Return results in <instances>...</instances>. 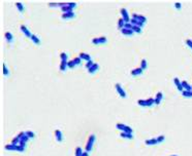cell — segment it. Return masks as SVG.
<instances>
[{
    "instance_id": "7bdbcfd3",
    "label": "cell",
    "mask_w": 192,
    "mask_h": 156,
    "mask_svg": "<svg viewBox=\"0 0 192 156\" xmlns=\"http://www.w3.org/2000/svg\"><path fill=\"white\" fill-rule=\"evenodd\" d=\"M186 44L192 49V40L191 39H186Z\"/></svg>"
},
{
    "instance_id": "7a4b0ae2",
    "label": "cell",
    "mask_w": 192,
    "mask_h": 156,
    "mask_svg": "<svg viewBox=\"0 0 192 156\" xmlns=\"http://www.w3.org/2000/svg\"><path fill=\"white\" fill-rule=\"evenodd\" d=\"M4 148L8 151H18V152L25 151V147H23L21 145H14V144H8V145H6Z\"/></svg>"
},
{
    "instance_id": "836d02e7",
    "label": "cell",
    "mask_w": 192,
    "mask_h": 156,
    "mask_svg": "<svg viewBox=\"0 0 192 156\" xmlns=\"http://www.w3.org/2000/svg\"><path fill=\"white\" fill-rule=\"evenodd\" d=\"M60 57H61V61H66V62H68V56H67V53L61 52L60 53Z\"/></svg>"
},
{
    "instance_id": "8fae6325",
    "label": "cell",
    "mask_w": 192,
    "mask_h": 156,
    "mask_svg": "<svg viewBox=\"0 0 192 156\" xmlns=\"http://www.w3.org/2000/svg\"><path fill=\"white\" fill-rule=\"evenodd\" d=\"M55 137H56L57 142L61 143L63 141V134H62V131H61L60 129H56L55 130Z\"/></svg>"
},
{
    "instance_id": "8992f818",
    "label": "cell",
    "mask_w": 192,
    "mask_h": 156,
    "mask_svg": "<svg viewBox=\"0 0 192 156\" xmlns=\"http://www.w3.org/2000/svg\"><path fill=\"white\" fill-rule=\"evenodd\" d=\"M120 12H121V14H122V19L124 20V22L127 24V23H130V16H129V14H128V11H127V9L126 8H121V10H120Z\"/></svg>"
},
{
    "instance_id": "4fadbf2b",
    "label": "cell",
    "mask_w": 192,
    "mask_h": 156,
    "mask_svg": "<svg viewBox=\"0 0 192 156\" xmlns=\"http://www.w3.org/2000/svg\"><path fill=\"white\" fill-rule=\"evenodd\" d=\"M132 18H133V19H136V20H138V21H141V22L144 23V24H146L147 21H148L146 16L142 15V14H132Z\"/></svg>"
},
{
    "instance_id": "4316f807",
    "label": "cell",
    "mask_w": 192,
    "mask_h": 156,
    "mask_svg": "<svg viewBox=\"0 0 192 156\" xmlns=\"http://www.w3.org/2000/svg\"><path fill=\"white\" fill-rule=\"evenodd\" d=\"M125 22H124V20L122 19V18H120L119 20H118V28L120 29V30H122V29L124 28V26H125Z\"/></svg>"
},
{
    "instance_id": "f35d334b",
    "label": "cell",
    "mask_w": 192,
    "mask_h": 156,
    "mask_svg": "<svg viewBox=\"0 0 192 156\" xmlns=\"http://www.w3.org/2000/svg\"><path fill=\"white\" fill-rule=\"evenodd\" d=\"M131 30L134 32V33H142V28L141 27H137V26H132V29Z\"/></svg>"
},
{
    "instance_id": "b9f144b4",
    "label": "cell",
    "mask_w": 192,
    "mask_h": 156,
    "mask_svg": "<svg viewBox=\"0 0 192 156\" xmlns=\"http://www.w3.org/2000/svg\"><path fill=\"white\" fill-rule=\"evenodd\" d=\"M93 65H94V62L91 60V61H89V62H87V63H86V68L89 69V68H91Z\"/></svg>"
},
{
    "instance_id": "ee69618b",
    "label": "cell",
    "mask_w": 192,
    "mask_h": 156,
    "mask_svg": "<svg viewBox=\"0 0 192 156\" xmlns=\"http://www.w3.org/2000/svg\"><path fill=\"white\" fill-rule=\"evenodd\" d=\"M132 26H133V25H131L130 23H127V24H125L124 28H125V29H129V30H131V29H132Z\"/></svg>"
},
{
    "instance_id": "83f0119b",
    "label": "cell",
    "mask_w": 192,
    "mask_h": 156,
    "mask_svg": "<svg viewBox=\"0 0 192 156\" xmlns=\"http://www.w3.org/2000/svg\"><path fill=\"white\" fill-rule=\"evenodd\" d=\"M121 137L124 138V139H128V140L133 139L132 134H127V133H121Z\"/></svg>"
},
{
    "instance_id": "9a60e30c",
    "label": "cell",
    "mask_w": 192,
    "mask_h": 156,
    "mask_svg": "<svg viewBox=\"0 0 192 156\" xmlns=\"http://www.w3.org/2000/svg\"><path fill=\"white\" fill-rule=\"evenodd\" d=\"M145 144L147 146H154V145H157V139L156 138H153V139H149V140H146Z\"/></svg>"
},
{
    "instance_id": "ffe728a7",
    "label": "cell",
    "mask_w": 192,
    "mask_h": 156,
    "mask_svg": "<svg viewBox=\"0 0 192 156\" xmlns=\"http://www.w3.org/2000/svg\"><path fill=\"white\" fill-rule=\"evenodd\" d=\"M61 10L63 11V14H65V12H71V11H73V8L71 6H69L68 3H66V5H65V6L61 7Z\"/></svg>"
},
{
    "instance_id": "6da1fadb",
    "label": "cell",
    "mask_w": 192,
    "mask_h": 156,
    "mask_svg": "<svg viewBox=\"0 0 192 156\" xmlns=\"http://www.w3.org/2000/svg\"><path fill=\"white\" fill-rule=\"evenodd\" d=\"M116 127L119 130H121L122 133H127V134H132L133 133V129L132 127H130L129 125H126V124H123V123H117L116 124Z\"/></svg>"
},
{
    "instance_id": "f6af8a7d",
    "label": "cell",
    "mask_w": 192,
    "mask_h": 156,
    "mask_svg": "<svg viewBox=\"0 0 192 156\" xmlns=\"http://www.w3.org/2000/svg\"><path fill=\"white\" fill-rule=\"evenodd\" d=\"M175 7L177 8V9H181V8H182V4L180 3V2H175Z\"/></svg>"
},
{
    "instance_id": "3957f363",
    "label": "cell",
    "mask_w": 192,
    "mask_h": 156,
    "mask_svg": "<svg viewBox=\"0 0 192 156\" xmlns=\"http://www.w3.org/2000/svg\"><path fill=\"white\" fill-rule=\"evenodd\" d=\"M95 139H96L95 135H91L89 137L88 142H87V145H86V152H88V153H89V152H91L94 143H95Z\"/></svg>"
},
{
    "instance_id": "5bb4252c",
    "label": "cell",
    "mask_w": 192,
    "mask_h": 156,
    "mask_svg": "<svg viewBox=\"0 0 192 156\" xmlns=\"http://www.w3.org/2000/svg\"><path fill=\"white\" fill-rule=\"evenodd\" d=\"M29 140H30V139L27 137V135H26V133H25V134H24V135H22L21 141H20V144H19V145H21V146H23V147H25V146H26V144H27V142L29 141Z\"/></svg>"
},
{
    "instance_id": "74e56055",
    "label": "cell",
    "mask_w": 192,
    "mask_h": 156,
    "mask_svg": "<svg viewBox=\"0 0 192 156\" xmlns=\"http://www.w3.org/2000/svg\"><path fill=\"white\" fill-rule=\"evenodd\" d=\"M75 62H73V60H71V61H68L67 62V67L69 68V69H72V68H75Z\"/></svg>"
},
{
    "instance_id": "d4e9b609",
    "label": "cell",
    "mask_w": 192,
    "mask_h": 156,
    "mask_svg": "<svg viewBox=\"0 0 192 156\" xmlns=\"http://www.w3.org/2000/svg\"><path fill=\"white\" fill-rule=\"evenodd\" d=\"M65 5H66V3H65V2H61V3H54V2H51V3H49V6H51V7H56V6L63 7V6H65Z\"/></svg>"
},
{
    "instance_id": "ab89813d",
    "label": "cell",
    "mask_w": 192,
    "mask_h": 156,
    "mask_svg": "<svg viewBox=\"0 0 192 156\" xmlns=\"http://www.w3.org/2000/svg\"><path fill=\"white\" fill-rule=\"evenodd\" d=\"M137 104L140 105V106H142V107H148V106H147L146 100H138L137 101Z\"/></svg>"
},
{
    "instance_id": "30bf717a",
    "label": "cell",
    "mask_w": 192,
    "mask_h": 156,
    "mask_svg": "<svg viewBox=\"0 0 192 156\" xmlns=\"http://www.w3.org/2000/svg\"><path fill=\"white\" fill-rule=\"evenodd\" d=\"M75 16V14L73 11H71V12H65V14H62L61 18H62L63 20H70V19H73Z\"/></svg>"
},
{
    "instance_id": "9c48e42d",
    "label": "cell",
    "mask_w": 192,
    "mask_h": 156,
    "mask_svg": "<svg viewBox=\"0 0 192 156\" xmlns=\"http://www.w3.org/2000/svg\"><path fill=\"white\" fill-rule=\"evenodd\" d=\"M20 29H21V31H22V33L24 35H25L26 37H30L32 36V34H31V32L29 31V29H28L26 26H24V25H21V27H20Z\"/></svg>"
},
{
    "instance_id": "8d00e7d4",
    "label": "cell",
    "mask_w": 192,
    "mask_h": 156,
    "mask_svg": "<svg viewBox=\"0 0 192 156\" xmlns=\"http://www.w3.org/2000/svg\"><path fill=\"white\" fill-rule=\"evenodd\" d=\"M20 141H21V139H20L18 135H17V137H15V138L13 139V141H11V144H14V145H19V144H20Z\"/></svg>"
},
{
    "instance_id": "2e32d148",
    "label": "cell",
    "mask_w": 192,
    "mask_h": 156,
    "mask_svg": "<svg viewBox=\"0 0 192 156\" xmlns=\"http://www.w3.org/2000/svg\"><path fill=\"white\" fill-rule=\"evenodd\" d=\"M142 71H144V70H142L141 67L140 68H135V69H133V70H131V75L132 76H138V75H142Z\"/></svg>"
},
{
    "instance_id": "f546056e",
    "label": "cell",
    "mask_w": 192,
    "mask_h": 156,
    "mask_svg": "<svg viewBox=\"0 0 192 156\" xmlns=\"http://www.w3.org/2000/svg\"><path fill=\"white\" fill-rule=\"evenodd\" d=\"M146 102H147V106H148V107H152L153 105H155V103H154V99H153V98H149V99H147Z\"/></svg>"
},
{
    "instance_id": "60d3db41",
    "label": "cell",
    "mask_w": 192,
    "mask_h": 156,
    "mask_svg": "<svg viewBox=\"0 0 192 156\" xmlns=\"http://www.w3.org/2000/svg\"><path fill=\"white\" fill-rule=\"evenodd\" d=\"M73 62H75V64L76 66H79V65H81V63H82V59H81L80 57H75V59H73Z\"/></svg>"
},
{
    "instance_id": "d6a6232c",
    "label": "cell",
    "mask_w": 192,
    "mask_h": 156,
    "mask_svg": "<svg viewBox=\"0 0 192 156\" xmlns=\"http://www.w3.org/2000/svg\"><path fill=\"white\" fill-rule=\"evenodd\" d=\"M16 6L18 7V9L20 12H23L24 11V5L21 3V2H16Z\"/></svg>"
},
{
    "instance_id": "44dd1931",
    "label": "cell",
    "mask_w": 192,
    "mask_h": 156,
    "mask_svg": "<svg viewBox=\"0 0 192 156\" xmlns=\"http://www.w3.org/2000/svg\"><path fill=\"white\" fill-rule=\"evenodd\" d=\"M5 39L7 40V42L11 43V42L14 41V35L11 34L10 32H6V33H5Z\"/></svg>"
},
{
    "instance_id": "7402d4cb",
    "label": "cell",
    "mask_w": 192,
    "mask_h": 156,
    "mask_svg": "<svg viewBox=\"0 0 192 156\" xmlns=\"http://www.w3.org/2000/svg\"><path fill=\"white\" fill-rule=\"evenodd\" d=\"M182 86H183L184 90H192V86L188 84V82L186 80H183L182 81Z\"/></svg>"
},
{
    "instance_id": "52a82bcc",
    "label": "cell",
    "mask_w": 192,
    "mask_h": 156,
    "mask_svg": "<svg viewBox=\"0 0 192 156\" xmlns=\"http://www.w3.org/2000/svg\"><path fill=\"white\" fill-rule=\"evenodd\" d=\"M174 83H175V86H177V88H178L179 92H182L183 90H184L183 86H182V81L180 80L178 77H175V78H174Z\"/></svg>"
},
{
    "instance_id": "f1b7e54d",
    "label": "cell",
    "mask_w": 192,
    "mask_h": 156,
    "mask_svg": "<svg viewBox=\"0 0 192 156\" xmlns=\"http://www.w3.org/2000/svg\"><path fill=\"white\" fill-rule=\"evenodd\" d=\"M147 67H148V62H147L146 59H142V62H141V68H142V70H146Z\"/></svg>"
},
{
    "instance_id": "4dcf8cb0",
    "label": "cell",
    "mask_w": 192,
    "mask_h": 156,
    "mask_svg": "<svg viewBox=\"0 0 192 156\" xmlns=\"http://www.w3.org/2000/svg\"><path fill=\"white\" fill-rule=\"evenodd\" d=\"M2 67H3V75H4V76H8L9 75V71H8V69H7L6 65L4 63L2 64Z\"/></svg>"
},
{
    "instance_id": "7dc6e473",
    "label": "cell",
    "mask_w": 192,
    "mask_h": 156,
    "mask_svg": "<svg viewBox=\"0 0 192 156\" xmlns=\"http://www.w3.org/2000/svg\"><path fill=\"white\" fill-rule=\"evenodd\" d=\"M171 156H178V155H171Z\"/></svg>"
},
{
    "instance_id": "ac0fdd59",
    "label": "cell",
    "mask_w": 192,
    "mask_h": 156,
    "mask_svg": "<svg viewBox=\"0 0 192 156\" xmlns=\"http://www.w3.org/2000/svg\"><path fill=\"white\" fill-rule=\"evenodd\" d=\"M98 69H99V65L97 64V63H94V65L92 66V67L88 69V73L89 74H94Z\"/></svg>"
},
{
    "instance_id": "d6986e66",
    "label": "cell",
    "mask_w": 192,
    "mask_h": 156,
    "mask_svg": "<svg viewBox=\"0 0 192 156\" xmlns=\"http://www.w3.org/2000/svg\"><path fill=\"white\" fill-rule=\"evenodd\" d=\"M121 31V33L123 35H126V36H132L133 34H134V32L132 31V30H129V29H125V28H123L122 30H120Z\"/></svg>"
},
{
    "instance_id": "603a6c76",
    "label": "cell",
    "mask_w": 192,
    "mask_h": 156,
    "mask_svg": "<svg viewBox=\"0 0 192 156\" xmlns=\"http://www.w3.org/2000/svg\"><path fill=\"white\" fill-rule=\"evenodd\" d=\"M67 68H68L67 67V62L66 61H61V63H60V70H61V71L65 72Z\"/></svg>"
},
{
    "instance_id": "5b68a950",
    "label": "cell",
    "mask_w": 192,
    "mask_h": 156,
    "mask_svg": "<svg viewBox=\"0 0 192 156\" xmlns=\"http://www.w3.org/2000/svg\"><path fill=\"white\" fill-rule=\"evenodd\" d=\"M115 88H116L117 92L119 93V96H120L121 98L125 99L126 97H127V94H126V92L124 90V88L122 87V85H121L120 83H116V84H115Z\"/></svg>"
},
{
    "instance_id": "7c38bea8",
    "label": "cell",
    "mask_w": 192,
    "mask_h": 156,
    "mask_svg": "<svg viewBox=\"0 0 192 156\" xmlns=\"http://www.w3.org/2000/svg\"><path fill=\"white\" fill-rule=\"evenodd\" d=\"M130 24L133 25V26L141 27V28H142V27L145 26V24H144V23H142L141 21H138V20H136V19H133V18H131V20H130Z\"/></svg>"
},
{
    "instance_id": "cb8c5ba5",
    "label": "cell",
    "mask_w": 192,
    "mask_h": 156,
    "mask_svg": "<svg viewBox=\"0 0 192 156\" xmlns=\"http://www.w3.org/2000/svg\"><path fill=\"white\" fill-rule=\"evenodd\" d=\"M30 39L32 40V42H34L35 44H40V39L38 38V36H36L35 34H32Z\"/></svg>"
},
{
    "instance_id": "e575fe53",
    "label": "cell",
    "mask_w": 192,
    "mask_h": 156,
    "mask_svg": "<svg viewBox=\"0 0 192 156\" xmlns=\"http://www.w3.org/2000/svg\"><path fill=\"white\" fill-rule=\"evenodd\" d=\"M25 133H26V135L29 139H33L35 137V134L33 133V131H31V130H27V131H25Z\"/></svg>"
},
{
    "instance_id": "e0dca14e",
    "label": "cell",
    "mask_w": 192,
    "mask_h": 156,
    "mask_svg": "<svg viewBox=\"0 0 192 156\" xmlns=\"http://www.w3.org/2000/svg\"><path fill=\"white\" fill-rule=\"evenodd\" d=\"M79 57H81L82 60H85V61H87V62H89V61L92 60V59H91V56H90L89 53H87V52H81L80 55H79Z\"/></svg>"
},
{
    "instance_id": "484cf974",
    "label": "cell",
    "mask_w": 192,
    "mask_h": 156,
    "mask_svg": "<svg viewBox=\"0 0 192 156\" xmlns=\"http://www.w3.org/2000/svg\"><path fill=\"white\" fill-rule=\"evenodd\" d=\"M182 96L184 98H192V90H183Z\"/></svg>"
},
{
    "instance_id": "d590c367",
    "label": "cell",
    "mask_w": 192,
    "mask_h": 156,
    "mask_svg": "<svg viewBox=\"0 0 192 156\" xmlns=\"http://www.w3.org/2000/svg\"><path fill=\"white\" fill-rule=\"evenodd\" d=\"M156 139H157V143H158V144H161V143L165 140V135H159V137H157Z\"/></svg>"
},
{
    "instance_id": "1f68e13d",
    "label": "cell",
    "mask_w": 192,
    "mask_h": 156,
    "mask_svg": "<svg viewBox=\"0 0 192 156\" xmlns=\"http://www.w3.org/2000/svg\"><path fill=\"white\" fill-rule=\"evenodd\" d=\"M83 150H82V148L81 147H76L75 148V156H82L83 155Z\"/></svg>"
},
{
    "instance_id": "ba28073f",
    "label": "cell",
    "mask_w": 192,
    "mask_h": 156,
    "mask_svg": "<svg viewBox=\"0 0 192 156\" xmlns=\"http://www.w3.org/2000/svg\"><path fill=\"white\" fill-rule=\"evenodd\" d=\"M162 99H163V93H162V92H158L156 93V97H155V99H154L155 105H159V104H160L161 101H162Z\"/></svg>"
},
{
    "instance_id": "bcb514c9",
    "label": "cell",
    "mask_w": 192,
    "mask_h": 156,
    "mask_svg": "<svg viewBox=\"0 0 192 156\" xmlns=\"http://www.w3.org/2000/svg\"><path fill=\"white\" fill-rule=\"evenodd\" d=\"M82 156H89V153H88V152H84Z\"/></svg>"
},
{
    "instance_id": "277c9868",
    "label": "cell",
    "mask_w": 192,
    "mask_h": 156,
    "mask_svg": "<svg viewBox=\"0 0 192 156\" xmlns=\"http://www.w3.org/2000/svg\"><path fill=\"white\" fill-rule=\"evenodd\" d=\"M108 42V38L105 36H101V37H95V38L92 39V43L95 44V45H98V44H103V43H107Z\"/></svg>"
}]
</instances>
